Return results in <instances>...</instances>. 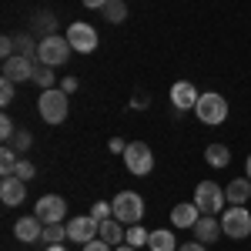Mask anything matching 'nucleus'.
Returning a JSON list of instances; mask_svg holds the SVG:
<instances>
[{
    "mask_svg": "<svg viewBox=\"0 0 251 251\" xmlns=\"http://www.w3.org/2000/svg\"><path fill=\"white\" fill-rule=\"evenodd\" d=\"M67 111H71V94H64L60 87L40 91V97H37V114L44 117L47 124H64V121H67Z\"/></svg>",
    "mask_w": 251,
    "mask_h": 251,
    "instance_id": "obj_1",
    "label": "nucleus"
},
{
    "mask_svg": "<svg viewBox=\"0 0 251 251\" xmlns=\"http://www.w3.org/2000/svg\"><path fill=\"white\" fill-rule=\"evenodd\" d=\"M194 114H198L201 124H208V127L225 124V117H228V100L218 94V91H204V94L198 97V104H194Z\"/></svg>",
    "mask_w": 251,
    "mask_h": 251,
    "instance_id": "obj_2",
    "label": "nucleus"
},
{
    "mask_svg": "<svg viewBox=\"0 0 251 251\" xmlns=\"http://www.w3.org/2000/svg\"><path fill=\"white\" fill-rule=\"evenodd\" d=\"M114 218L124 225V228H131V225H141V218H144V198L137 191H121L114 194Z\"/></svg>",
    "mask_w": 251,
    "mask_h": 251,
    "instance_id": "obj_3",
    "label": "nucleus"
},
{
    "mask_svg": "<svg viewBox=\"0 0 251 251\" xmlns=\"http://www.w3.org/2000/svg\"><path fill=\"white\" fill-rule=\"evenodd\" d=\"M71 40L60 37V34H50V37H40V47H37V64H47V67H60L71 60Z\"/></svg>",
    "mask_w": 251,
    "mask_h": 251,
    "instance_id": "obj_4",
    "label": "nucleus"
},
{
    "mask_svg": "<svg viewBox=\"0 0 251 251\" xmlns=\"http://www.w3.org/2000/svg\"><path fill=\"white\" fill-rule=\"evenodd\" d=\"M221 231L228 234V238H251V211L245 204H231V208H225L221 211Z\"/></svg>",
    "mask_w": 251,
    "mask_h": 251,
    "instance_id": "obj_5",
    "label": "nucleus"
},
{
    "mask_svg": "<svg viewBox=\"0 0 251 251\" xmlns=\"http://www.w3.org/2000/svg\"><path fill=\"white\" fill-rule=\"evenodd\" d=\"M194 204H198V211H201V214L225 211V204H228L225 188H221V184H214V181H201V184L194 188Z\"/></svg>",
    "mask_w": 251,
    "mask_h": 251,
    "instance_id": "obj_6",
    "label": "nucleus"
},
{
    "mask_svg": "<svg viewBox=\"0 0 251 251\" xmlns=\"http://www.w3.org/2000/svg\"><path fill=\"white\" fill-rule=\"evenodd\" d=\"M124 164H127V171H131V174L148 177V174L154 171V151H151L144 141H131L127 151H124Z\"/></svg>",
    "mask_w": 251,
    "mask_h": 251,
    "instance_id": "obj_7",
    "label": "nucleus"
},
{
    "mask_svg": "<svg viewBox=\"0 0 251 251\" xmlns=\"http://www.w3.org/2000/svg\"><path fill=\"white\" fill-rule=\"evenodd\" d=\"M64 37L71 40V47H74L77 54H94L97 50V30L87 24V20H74V24L67 27Z\"/></svg>",
    "mask_w": 251,
    "mask_h": 251,
    "instance_id": "obj_8",
    "label": "nucleus"
},
{
    "mask_svg": "<svg viewBox=\"0 0 251 251\" xmlns=\"http://www.w3.org/2000/svg\"><path fill=\"white\" fill-rule=\"evenodd\" d=\"M34 71H37V60H30V57H24V54H17V57L3 60L0 77H3V80H14V84H24V80H34Z\"/></svg>",
    "mask_w": 251,
    "mask_h": 251,
    "instance_id": "obj_9",
    "label": "nucleus"
},
{
    "mask_svg": "<svg viewBox=\"0 0 251 251\" xmlns=\"http://www.w3.org/2000/svg\"><path fill=\"white\" fill-rule=\"evenodd\" d=\"M34 214H37L44 225H60L67 218V201L60 194H44L37 201V208H34Z\"/></svg>",
    "mask_w": 251,
    "mask_h": 251,
    "instance_id": "obj_10",
    "label": "nucleus"
},
{
    "mask_svg": "<svg viewBox=\"0 0 251 251\" xmlns=\"http://www.w3.org/2000/svg\"><path fill=\"white\" fill-rule=\"evenodd\" d=\"M97 231H100V221H94L91 214H80V218H71V221H67V234H71L74 245H87V241H94Z\"/></svg>",
    "mask_w": 251,
    "mask_h": 251,
    "instance_id": "obj_11",
    "label": "nucleus"
},
{
    "mask_svg": "<svg viewBox=\"0 0 251 251\" xmlns=\"http://www.w3.org/2000/svg\"><path fill=\"white\" fill-rule=\"evenodd\" d=\"M24 198H27V181H20L17 174H10V177L0 181V201H3L7 208H20Z\"/></svg>",
    "mask_w": 251,
    "mask_h": 251,
    "instance_id": "obj_12",
    "label": "nucleus"
},
{
    "mask_svg": "<svg viewBox=\"0 0 251 251\" xmlns=\"http://www.w3.org/2000/svg\"><path fill=\"white\" fill-rule=\"evenodd\" d=\"M198 87H194L191 80H177L171 87V104L174 111H194V104H198Z\"/></svg>",
    "mask_w": 251,
    "mask_h": 251,
    "instance_id": "obj_13",
    "label": "nucleus"
},
{
    "mask_svg": "<svg viewBox=\"0 0 251 251\" xmlns=\"http://www.w3.org/2000/svg\"><path fill=\"white\" fill-rule=\"evenodd\" d=\"M191 231H194V238H198L201 245H214V241L225 234V231H221V221H218L214 214H201V218L194 221Z\"/></svg>",
    "mask_w": 251,
    "mask_h": 251,
    "instance_id": "obj_14",
    "label": "nucleus"
},
{
    "mask_svg": "<svg viewBox=\"0 0 251 251\" xmlns=\"http://www.w3.org/2000/svg\"><path fill=\"white\" fill-rule=\"evenodd\" d=\"M44 221H40L37 214H27V218H20L17 225H14V234H17V241H24V245H30V241H40L44 238Z\"/></svg>",
    "mask_w": 251,
    "mask_h": 251,
    "instance_id": "obj_15",
    "label": "nucleus"
},
{
    "mask_svg": "<svg viewBox=\"0 0 251 251\" xmlns=\"http://www.w3.org/2000/svg\"><path fill=\"white\" fill-rule=\"evenodd\" d=\"M198 218H201V211H198L194 201H181V204H174V208H171V225H174V228H194Z\"/></svg>",
    "mask_w": 251,
    "mask_h": 251,
    "instance_id": "obj_16",
    "label": "nucleus"
},
{
    "mask_svg": "<svg viewBox=\"0 0 251 251\" xmlns=\"http://www.w3.org/2000/svg\"><path fill=\"white\" fill-rule=\"evenodd\" d=\"M225 198H228V204H248L251 201V181L248 177H234V181H228Z\"/></svg>",
    "mask_w": 251,
    "mask_h": 251,
    "instance_id": "obj_17",
    "label": "nucleus"
},
{
    "mask_svg": "<svg viewBox=\"0 0 251 251\" xmlns=\"http://www.w3.org/2000/svg\"><path fill=\"white\" fill-rule=\"evenodd\" d=\"M124 234H127V228H124L117 218H107V221H100L97 238H100V241H107V245L114 248V245H124Z\"/></svg>",
    "mask_w": 251,
    "mask_h": 251,
    "instance_id": "obj_18",
    "label": "nucleus"
},
{
    "mask_svg": "<svg viewBox=\"0 0 251 251\" xmlns=\"http://www.w3.org/2000/svg\"><path fill=\"white\" fill-rule=\"evenodd\" d=\"M148 248L151 251H177V238H174L171 228H157L148 238Z\"/></svg>",
    "mask_w": 251,
    "mask_h": 251,
    "instance_id": "obj_19",
    "label": "nucleus"
},
{
    "mask_svg": "<svg viewBox=\"0 0 251 251\" xmlns=\"http://www.w3.org/2000/svg\"><path fill=\"white\" fill-rule=\"evenodd\" d=\"M204 161H208L211 168L221 171V168H228V164H231V151H228L225 144H208V148H204Z\"/></svg>",
    "mask_w": 251,
    "mask_h": 251,
    "instance_id": "obj_20",
    "label": "nucleus"
},
{
    "mask_svg": "<svg viewBox=\"0 0 251 251\" xmlns=\"http://www.w3.org/2000/svg\"><path fill=\"white\" fill-rule=\"evenodd\" d=\"M100 14H104V20H111V24H124L127 20V0H107V7Z\"/></svg>",
    "mask_w": 251,
    "mask_h": 251,
    "instance_id": "obj_21",
    "label": "nucleus"
},
{
    "mask_svg": "<svg viewBox=\"0 0 251 251\" xmlns=\"http://www.w3.org/2000/svg\"><path fill=\"white\" fill-rule=\"evenodd\" d=\"M40 241H44V245H64V241H71V234H67V225H64V221H60V225H47Z\"/></svg>",
    "mask_w": 251,
    "mask_h": 251,
    "instance_id": "obj_22",
    "label": "nucleus"
},
{
    "mask_svg": "<svg viewBox=\"0 0 251 251\" xmlns=\"http://www.w3.org/2000/svg\"><path fill=\"white\" fill-rule=\"evenodd\" d=\"M34 84H37L40 91H50V87H57V74H54V67H47V64H37V71H34Z\"/></svg>",
    "mask_w": 251,
    "mask_h": 251,
    "instance_id": "obj_23",
    "label": "nucleus"
},
{
    "mask_svg": "<svg viewBox=\"0 0 251 251\" xmlns=\"http://www.w3.org/2000/svg\"><path fill=\"white\" fill-rule=\"evenodd\" d=\"M17 151H14V148H10V144H3V148H0V174H3V177H10V174H14V168H17Z\"/></svg>",
    "mask_w": 251,
    "mask_h": 251,
    "instance_id": "obj_24",
    "label": "nucleus"
},
{
    "mask_svg": "<svg viewBox=\"0 0 251 251\" xmlns=\"http://www.w3.org/2000/svg\"><path fill=\"white\" fill-rule=\"evenodd\" d=\"M30 144H34V134H30L27 127H20L17 134L10 137V148H14L17 154H27V151H30Z\"/></svg>",
    "mask_w": 251,
    "mask_h": 251,
    "instance_id": "obj_25",
    "label": "nucleus"
},
{
    "mask_svg": "<svg viewBox=\"0 0 251 251\" xmlns=\"http://www.w3.org/2000/svg\"><path fill=\"white\" fill-rule=\"evenodd\" d=\"M37 47H40V40H34L30 34H20L17 37V54H24V57L37 60Z\"/></svg>",
    "mask_w": 251,
    "mask_h": 251,
    "instance_id": "obj_26",
    "label": "nucleus"
},
{
    "mask_svg": "<svg viewBox=\"0 0 251 251\" xmlns=\"http://www.w3.org/2000/svg\"><path fill=\"white\" fill-rule=\"evenodd\" d=\"M148 238H151V231H148V228H141V225H131V228H127V234H124V241H127L131 248L148 245Z\"/></svg>",
    "mask_w": 251,
    "mask_h": 251,
    "instance_id": "obj_27",
    "label": "nucleus"
},
{
    "mask_svg": "<svg viewBox=\"0 0 251 251\" xmlns=\"http://www.w3.org/2000/svg\"><path fill=\"white\" fill-rule=\"evenodd\" d=\"M34 27H37L44 37H50L54 27H57V20H54V14H37V17H34Z\"/></svg>",
    "mask_w": 251,
    "mask_h": 251,
    "instance_id": "obj_28",
    "label": "nucleus"
},
{
    "mask_svg": "<svg viewBox=\"0 0 251 251\" xmlns=\"http://www.w3.org/2000/svg\"><path fill=\"white\" fill-rule=\"evenodd\" d=\"M14 174H17L20 181H30V177L37 174V164H34V161H27V157H20L17 168H14Z\"/></svg>",
    "mask_w": 251,
    "mask_h": 251,
    "instance_id": "obj_29",
    "label": "nucleus"
},
{
    "mask_svg": "<svg viewBox=\"0 0 251 251\" xmlns=\"http://www.w3.org/2000/svg\"><path fill=\"white\" fill-rule=\"evenodd\" d=\"M91 218H94V221H107V218H114V204H111V201H97L94 208H91Z\"/></svg>",
    "mask_w": 251,
    "mask_h": 251,
    "instance_id": "obj_30",
    "label": "nucleus"
},
{
    "mask_svg": "<svg viewBox=\"0 0 251 251\" xmlns=\"http://www.w3.org/2000/svg\"><path fill=\"white\" fill-rule=\"evenodd\" d=\"M14 94H17V84L0 77V104H3V107H10V104H14Z\"/></svg>",
    "mask_w": 251,
    "mask_h": 251,
    "instance_id": "obj_31",
    "label": "nucleus"
},
{
    "mask_svg": "<svg viewBox=\"0 0 251 251\" xmlns=\"http://www.w3.org/2000/svg\"><path fill=\"white\" fill-rule=\"evenodd\" d=\"M0 57H3V60L17 57V37H10V34L0 37Z\"/></svg>",
    "mask_w": 251,
    "mask_h": 251,
    "instance_id": "obj_32",
    "label": "nucleus"
},
{
    "mask_svg": "<svg viewBox=\"0 0 251 251\" xmlns=\"http://www.w3.org/2000/svg\"><path fill=\"white\" fill-rule=\"evenodd\" d=\"M14 134H17V124H14L10 117L3 114V117H0V137H3V141L10 144V137H14Z\"/></svg>",
    "mask_w": 251,
    "mask_h": 251,
    "instance_id": "obj_33",
    "label": "nucleus"
},
{
    "mask_svg": "<svg viewBox=\"0 0 251 251\" xmlns=\"http://www.w3.org/2000/svg\"><path fill=\"white\" fill-rule=\"evenodd\" d=\"M84 251H111V245L107 241H100V238H94V241H87V245H80Z\"/></svg>",
    "mask_w": 251,
    "mask_h": 251,
    "instance_id": "obj_34",
    "label": "nucleus"
},
{
    "mask_svg": "<svg viewBox=\"0 0 251 251\" xmlns=\"http://www.w3.org/2000/svg\"><path fill=\"white\" fill-rule=\"evenodd\" d=\"M77 87H80V80H77V77H64V80H60V91H64V94H74Z\"/></svg>",
    "mask_w": 251,
    "mask_h": 251,
    "instance_id": "obj_35",
    "label": "nucleus"
},
{
    "mask_svg": "<svg viewBox=\"0 0 251 251\" xmlns=\"http://www.w3.org/2000/svg\"><path fill=\"white\" fill-rule=\"evenodd\" d=\"M107 148H111L114 154H124V151H127V141H121V137H111V141H107Z\"/></svg>",
    "mask_w": 251,
    "mask_h": 251,
    "instance_id": "obj_36",
    "label": "nucleus"
},
{
    "mask_svg": "<svg viewBox=\"0 0 251 251\" xmlns=\"http://www.w3.org/2000/svg\"><path fill=\"white\" fill-rule=\"evenodd\" d=\"M80 3H84L87 10H104V7H107V0H80Z\"/></svg>",
    "mask_w": 251,
    "mask_h": 251,
    "instance_id": "obj_37",
    "label": "nucleus"
},
{
    "mask_svg": "<svg viewBox=\"0 0 251 251\" xmlns=\"http://www.w3.org/2000/svg\"><path fill=\"white\" fill-rule=\"evenodd\" d=\"M177 251H204V245H201V241L194 238V241H188V245H181Z\"/></svg>",
    "mask_w": 251,
    "mask_h": 251,
    "instance_id": "obj_38",
    "label": "nucleus"
},
{
    "mask_svg": "<svg viewBox=\"0 0 251 251\" xmlns=\"http://www.w3.org/2000/svg\"><path fill=\"white\" fill-rule=\"evenodd\" d=\"M131 107H137V111H144V107H148V97H144V94H137L134 100H131Z\"/></svg>",
    "mask_w": 251,
    "mask_h": 251,
    "instance_id": "obj_39",
    "label": "nucleus"
},
{
    "mask_svg": "<svg viewBox=\"0 0 251 251\" xmlns=\"http://www.w3.org/2000/svg\"><path fill=\"white\" fill-rule=\"evenodd\" d=\"M245 177L251 181V154H248V161H245Z\"/></svg>",
    "mask_w": 251,
    "mask_h": 251,
    "instance_id": "obj_40",
    "label": "nucleus"
},
{
    "mask_svg": "<svg viewBox=\"0 0 251 251\" xmlns=\"http://www.w3.org/2000/svg\"><path fill=\"white\" fill-rule=\"evenodd\" d=\"M47 251H67V245H47Z\"/></svg>",
    "mask_w": 251,
    "mask_h": 251,
    "instance_id": "obj_41",
    "label": "nucleus"
},
{
    "mask_svg": "<svg viewBox=\"0 0 251 251\" xmlns=\"http://www.w3.org/2000/svg\"><path fill=\"white\" fill-rule=\"evenodd\" d=\"M117 251H137V248H131V245H117Z\"/></svg>",
    "mask_w": 251,
    "mask_h": 251,
    "instance_id": "obj_42",
    "label": "nucleus"
}]
</instances>
